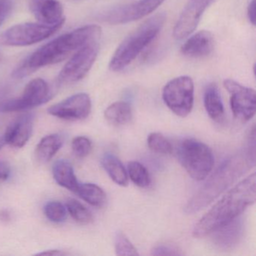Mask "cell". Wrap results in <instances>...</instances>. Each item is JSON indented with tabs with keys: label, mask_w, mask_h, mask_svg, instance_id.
<instances>
[{
	"label": "cell",
	"mask_w": 256,
	"mask_h": 256,
	"mask_svg": "<svg viewBox=\"0 0 256 256\" xmlns=\"http://www.w3.org/2000/svg\"><path fill=\"white\" fill-rule=\"evenodd\" d=\"M102 28L88 25L55 38L28 58L13 73L16 78H24L38 68L65 60L86 44L100 42Z\"/></svg>",
	"instance_id": "1"
},
{
	"label": "cell",
	"mask_w": 256,
	"mask_h": 256,
	"mask_svg": "<svg viewBox=\"0 0 256 256\" xmlns=\"http://www.w3.org/2000/svg\"><path fill=\"white\" fill-rule=\"evenodd\" d=\"M256 198V175L252 174L228 192L197 223L193 235L204 238L236 218Z\"/></svg>",
	"instance_id": "2"
},
{
	"label": "cell",
	"mask_w": 256,
	"mask_h": 256,
	"mask_svg": "<svg viewBox=\"0 0 256 256\" xmlns=\"http://www.w3.org/2000/svg\"><path fill=\"white\" fill-rule=\"evenodd\" d=\"M246 154L245 155L235 156L224 162L200 191L188 202L186 212L192 214L206 206L233 184L246 170H248L252 162L254 163L256 160L254 145Z\"/></svg>",
	"instance_id": "3"
},
{
	"label": "cell",
	"mask_w": 256,
	"mask_h": 256,
	"mask_svg": "<svg viewBox=\"0 0 256 256\" xmlns=\"http://www.w3.org/2000/svg\"><path fill=\"white\" fill-rule=\"evenodd\" d=\"M166 14L158 13L144 22L120 43L109 64L113 72L126 68L156 38L164 26Z\"/></svg>",
	"instance_id": "4"
},
{
	"label": "cell",
	"mask_w": 256,
	"mask_h": 256,
	"mask_svg": "<svg viewBox=\"0 0 256 256\" xmlns=\"http://www.w3.org/2000/svg\"><path fill=\"white\" fill-rule=\"evenodd\" d=\"M178 158L192 179L202 181L212 172L214 156L205 144L196 140H184L178 148Z\"/></svg>",
	"instance_id": "5"
},
{
	"label": "cell",
	"mask_w": 256,
	"mask_h": 256,
	"mask_svg": "<svg viewBox=\"0 0 256 256\" xmlns=\"http://www.w3.org/2000/svg\"><path fill=\"white\" fill-rule=\"evenodd\" d=\"M162 98L172 112L180 118L191 113L194 104V82L188 76H180L164 86Z\"/></svg>",
	"instance_id": "6"
},
{
	"label": "cell",
	"mask_w": 256,
	"mask_h": 256,
	"mask_svg": "<svg viewBox=\"0 0 256 256\" xmlns=\"http://www.w3.org/2000/svg\"><path fill=\"white\" fill-rule=\"evenodd\" d=\"M64 23L49 26L42 24L26 23L7 30L0 38L2 44L8 46H28L40 42L54 35Z\"/></svg>",
	"instance_id": "7"
},
{
	"label": "cell",
	"mask_w": 256,
	"mask_h": 256,
	"mask_svg": "<svg viewBox=\"0 0 256 256\" xmlns=\"http://www.w3.org/2000/svg\"><path fill=\"white\" fill-rule=\"evenodd\" d=\"M98 48L100 42H95L84 46L73 54L60 73V83H76L83 79L95 62Z\"/></svg>",
	"instance_id": "8"
},
{
	"label": "cell",
	"mask_w": 256,
	"mask_h": 256,
	"mask_svg": "<svg viewBox=\"0 0 256 256\" xmlns=\"http://www.w3.org/2000/svg\"><path fill=\"white\" fill-rule=\"evenodd\" d=\"M224 88L230 94V108L236 119L246 122L254 116L256 112V92L232 79L224 80Z\"/></svg>",
	"instance_id": "9"
},
{
	"label": "cell",
	"mask_w": 256,
	"mask_h": 256,
	"mask_svg": "<svg viewBox=\"0 0 256 256\" xmlns=\"http://www.w3.org/2000/svg\"><path fill=\"white\" fill-rule=\"evenodd\" d=\"M49 98L50 92L47 82L41 78L34 79L26 84L20 97L1 104L0 112L6 113L28 110L47 102Z\"/></svg>",
	"instance_id": "10"
},
{
	"label": "cell",
	"mask_w": 256,
	"mask_h": 256,
	"mask_svg": "<svg viewBox=\"0 0 256 256\" xmlns=\"http://www.w3.org/2000/svg\"><path fill=\"white\" fill-rule=\"evenodd\" d=\"M164 2V0H140L113 8L104 18L110 24H125L146 17Z\"/></svg>",
	"instance_id": "11"
},
{
	"label": "cell",
	"mask_w": 256,
	"mask_h": 256,
	"mask_svg": "<svg viewBox=\"0 0 256 256\" xmlns=\"http://www.w3.org/2000/svg\"><path fill=\"white\" fill-rule=\"evenodd\" d=\"M92 108L90 98L86 94H78L49 108L52 116L67 120H84L89 116Z\"/></svg>",
	"instance_id": "12"
},
{
	"label": "cell",
	"mask_w": 256,
	"mask_h": 256,
	"mask_svg": "<svg viewBox=\"0 0 256 256\" xmlns=\"http://www.w3.org/2000/svg\"><path fill=\"white\" fill-rule=\"evenodd\" d=\"M214 0H192L181 13L174 28L175 40H182L188 37L197 28L205 10Z\"/></svg>",
	"instance_id": "13"
},
{
	"label": "cell",
	"mask_w": 256,
	"mask_h": 256,
	"mask_svg": "<svg viewBox=\"0 0 256 256\" xmlns=\"http://www.w3.org/2000/svg\"><path fill=\"white\" fill-rule=\"evenodd\" d=\"M34 115L26 113L20 115L7 127L4 134L6 144L13 148H23L32 134Z\"/></svg>",
	"instance_id": "14"
},
{
	"label": "cell",
	"mask_w": 256,
	"mask_h": 256,
	"mask_svg": "<svg viewBox=\"0 0 256 256\" xmlns=\"http://www.w3.org/2000/svg\"><path fill=\"white\" fill-rule=\"evenodd\" d=\"M30 10L42 24L53 26L65 22L64 7L58 0H30Z\"/></svg>",
	"instance_id": "15"
},
{
	"label": "cell",
	"mask_w": 256,
	"mask_h": 256,
	"mask_svg": "<svg viewBox=\"0 0 256 256\" xmlns=\"http://www.w3.org/2000/svg\"><path fill=\"white\" fill-rule=\"evenodd\" d=\"M214 48V38L209 31H199L192 36L181 47V52L186 56L200 58L208 56Z\"/></svg>",
	"instance_id": "16"
},
{
	"label": "cell",
	"mask_w": 256,
	"mask_h": 256,
	"mask_svg": "<svg viewBox=\"0 0 256 256\" xmlns=\"http://www.w3.org/2000/svg\"><path fill=\"white\" fill-rule=\"evenodd\" d=\"M53 176L60 186L73 192H76L80 184L76 178L72 166L67 160H60L54 163Z\"/></svg>",
	"instance_id": "17"
},
{
	"label": "cell",
	"mask_w": 256,
	"mask_h": 256,
	"mask_svg": "<svg viewBox=\"0 0 256 256\" xmlns=\"http://www.w3.org/2000/svg\"><path fill=\"white\" fill-rule=\"evenodd\" d=\"M204 107L211 119L220 122L224 118V106L216 85L211 84L206 86L204 96Z\"/></svg>",
	"instance_id": "18"
},
{
	"label": "cell",
	"mask_w": 256,
	"mask_h": 256,
	"mask_svg": "<svg viewBox=\"0 0 256 256\" xmlns=\"http://www.w3.org/2000/svg\"><path fill=\"white\" fill-rule=\"evenodd\" d=\"M242 232V226L236 218L228 224L218 228L214 232L215 235L216 244L222 248H227L236 244Z\"/></svg>",
	"instance_id": "19"
},
{
	"label": "cell",
	"mask_w": 256,
	"mask_h": 256,
	"mask_svg": "<svg viewBox=\"0 0 256 256\" xmlns=\"http://www.w3.org/2000/svg\"><path fill=\"white\" fill-rule=\"evenodd\" d=\"M64 144V138L59 134L46 136L40 140L36 150V156L38 162L46 163L50 161L60 150Z\"/></svg>",
	"instance_id": "20"
},
{
	"label": "cell",
	"mask_w": 256,
	"mask_h": 256,
	"mask_svg": "<svg viewBox=\"0 0 256 256\" xmlns=\"http://www.w3.org/2000/svg\"><path fill=\"white\" fill-rule=\"evenodd\" d=\"M102 164L114 182L121 186H126L128 185V174L119 158L113 154H104L102 158Z\"/></svg>",
	"instance_id": "21"
},
{
	"label": "cell",
	"mask_w": 256,
	"mask_h": 256,
	"mask_svg": "<svg viewBox=\"0 0 256 256\" xmlns=\"http://www.w3.org/2000/svg\"><path fill=\"white\" fill-rule=\"evenodd\" d=\"M104 118L112 125H125L130 122L132 118L131 106L126 102L114 103L106 109Z\"/></svg>",
	"instance_id": "22"
},
{
	"label": "cell",
	"mask_w": 256,
	"mask_h": 256,
	"mask_svg": "<svg viewBox=\"0 0 256 256\" xmlns=\"http://www.w3.org/2000/svg\"><path fill=\"white\" fill-rule=\"evenodd\" d=\"M74 193L84 202L97 208L104 206L107 200L104 190L94 184H79Z\"/></svg>",
	"instance_id": "23"
},
{
	"label": "cell",
	"mask_w": 256,
	"mask_h": 256,
	"mask_svg": "<svg viewBox=\"0 0 256 256\" xmlns=\"http://www.w3.org/2000/svg\"><path fill=\"white\" fill-rule=\"evenodd\" d=\"M66 208L72 217L80 224H90L94 220L92 212L76 199H68Z\"/></svg>",
	"instance_id": "24"
},
{
	"label": "cell",
	"mask_w": 256,
	"mask_h": 256,
	"mask_svg": "<svg viewBox=\"0 0 256 256\" xmlns=\"http://www.w3.org/2000/svg\"><path fill=\"white\" fill-rule=\"evenodd\" d=\"M128 172L130 179L138 186L145 188L150 184V176L148 169L138 162H130Z\"/></svg>",
	"instance_id": "25"
},
{
	"label": "cell",
	"mask_w": 256,
	"mask_h": 256,
	"mask_svg": "<svg viewBox=\"0 0 256 256\" xmlns=\"http://www.w3.org/2000/svg\"><path fill=\"white\" fill-rule=\"evenodd\" d=\"M148 146L154 152L161 154H170L173 151L172 144L161 133L154 132L149 134Z\"/></svg>",
	"instance_id": "26"
},
{
	"label": "cell",
	"mask_w": 256,
	"mask_h": 256,
	"mask_svg": "<svg viewBox=\"0 0 256 256\" xmlns=\"http://www.w3.org/2000/svg\"><path fill=\"white\" fill-rule=\"evenodd\" d=\"M44 212L46 217L53 222H62L67 216L66 208L62 203L56 200L48 202L44 205Z\"/></svg>",
	"instance_id": "27"
},
{
	"label": "cell",
	"mask_w": 256,
	"mask_h": 256,
	"mask_svg": "<svg viewBox=\"0 0 256 256\" xmlns=\"http://www.w3.org/2000/svg\"><path fill=\"white\" fill-rule=\"evenodd\" d=\"M115 251L118 256H139L136 247L121 232H118L115 236Z\"/></svg>",
	"instance_id": "28"
},
{
	"label": "cell",
	"mask_w": 256,
	"mask_h": 256,
	"mask_svg": "<svg viewBox=\"0 0 256 256\" xmlns=\"http://www.w3.org/2000/svg\"><path fill=\"white\" fill-rule=\"evenodd\" d=\"M72 148L76 156L78 158H84L90 152L92 143L88 138L79 136L72 140Z\"/></svg>",
	"instance_id": "29"
},
{
	"label": "cell",
	"mask_w": 256,
	"mask_h": 256,
	"mask_svg": "<svg viewBox=\"0 0 256 256\" xmlns=\"http://www.w3.org/2000/svg\"><path fill=\"white\" fill-rule=\"evenodd\" d=\"M180 254L178 248L172 244H157L152 250V254L154 256H178Z\"/></svg>",
	"instance_id": "30"
},
{
	"label": "cell",
	"mask_w": 256,
	"mask_h": 256,
	"mask_svg": "<svg viewBox=\"0 0 256 256\" xmlns=\"http://www.w3.org/2000/svg\"><path fill=\"white\" fill-rule=\"evenodd\" d=\"M12 8L11 0H0V26H2Z\"/></svg>",
	"instance_id": "31"
},
{
	"label": "cell",
	"mask_w": 256,
	"mask_h": 256,
	"mask_svg": "<svg viewBox=\"0 0 256 256\" xmlns=\"http://www.w3.org/2000/svg\"><path fill=\"white\" fill-rule=\"evenodd\" d=\"M10 166L6 162L0 161V181L8 179L10 175Z\"/></svg>",
	"instance_id": "32"
},
{
	"label": "cell",
	"mask_w": 256,
	"mask_h": 256,
	"mask_svg": "<svg viewBox=\"0 0 256 256\" xmlns=\"http://www.w3.org/2000/svg\"><path fill=\"white\" fill-rule=\"evenodd\" d=\"M256 0H252L250 5H248V8H247V14H248V19L250 22H251L252 24L256 25Z\"/></svg>",
	"instance_id": "33"
},
{
	"label": "cell",
	"mask_w": 256,
	"mask_h": 256,
	"mask_svg": "<svg viewBox=\"0 0 256 256\" xmlns=\"http://www.w3.org/2000/svg\"><path fill=\"white\" fill-rule=\"evenodd\" d=\"M68 253L64 252L61 251V250H47L46 252H42L37 253L36 256H66Z\"/></svg>",
	"instance_id": "34"
},
{
	"label": "cell",
	"mask_w": 256,
	"mask_h": 256,
	"mask_svg": "<svg viewBox=\"0 0 256 256\" xmlns=\"http://www.w3.org/2000/svg\"><path fill=\"white\" fill-rule=\"evenodd\" d=\"M11 220V214L7 210H0V221L8 222Z\"/></svg>",
	"instance_id": "35"
},
{
	"label": "cell",
	"mask_w": 256,
	"mask_h": 256,
	"mask_svg": "<svg viewBox=\"0 0 256 256\" xmlns=\"http://www.w3.org/2000/svg\"><path fill=\"white\" fill-rule=\"evenodd\" d=\"M6 144L5 139H4V137H0V150L2 149V146Z\"/></svg>",
	"instance_id": "36"
},
{
	"label": "cell",
	"mask_w": 256,
	"mask_h": 256,
	"mask_svg": "<svg viewBox=\"0 0 256 256\" xmlns=\"http://www.w3.org/2000/svg\"><path fill=\"white\" fill-rule=\"evenodd\" d=\"M0 61H1V54H0Z\"/></svg>",
	"instance_id": "37"
}]
</instances>
